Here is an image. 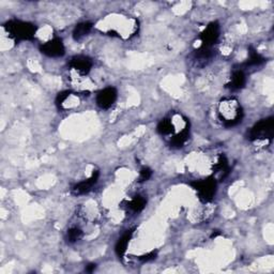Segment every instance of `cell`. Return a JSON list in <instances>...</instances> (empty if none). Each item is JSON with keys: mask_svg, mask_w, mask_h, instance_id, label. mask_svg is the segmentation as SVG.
<instances>
[{"mask_svg": "<svg viewBox=\"0 0 274 274\" xmlns=\"http://www.w3.org/2000/svg\"><path fill=\"white\" fill-rule=\"evenodd\" d=\"M152 170L149 167H143L140 171V177H139V181L140 182H145L148 181L151 177H152Z\"/></svg>", "mask_w": 274, "mask_h": 274, "instance_id": "cell-22", "label": "cell"}, {"mask_svg": "<svg viewBox=\"0 0 274 274\" xmlns=\"http://www.w3.org/2000/svg\"><path fill=\"white\" fill-rule=\"evenodd\" d=\"M132 236H133V231H128L127 233H124L119 238V240H118L117 243H116V246H115L116 254L119 257H123V255L125 254V252H127V248L129 246V243L131 241Z\"/></svg>", "mask_w": 274, "mask_h": 274, "instance_id": "cell-16", "label": "cell"}, {"mask_svg": "<svg viewBox=\"0 0 274 274\" xmlns=\"http://www.w3.org/2000/svg\"><path fill=\"white\" fill-rule=\"evenodd\" d=\"M220 25L216 21H212L210 24L203 29V31L200 33V41L201 47L212 48L213 45L218 42L220 38Z\"/></svg>", "mask_w": 274, "mask_h": 274, "instance_id": "cell-8", "label": "cell"}, {"mask_svg": "<svg viewBox=\"0 0 274 274\" xmlns=\"http://www.w3.org/2000/svg\"><path fill=\"white\" fill-rule=\"evenodd\" d=\"M99 178H100V173L98 170H96L95 173L91 175L88 179H85V180H83L81 182H78L77 185H75L72 188V193L76 196L87 194L88 192H90L91 190H93V188L98 184Z\"/></svg>", "mask_w": 274, "mask_h": 274, "instance_id": "cell-10", "label": "cell"}, {"mask_svg": "<svg viewBox=\"0 0 274 274\" xmlns=\"http://www.w3.org/2000/svg\"><path fill=\"white\" fill-rule=\"evenodd\" d=\"M190 186L193 188V190L196 191L199 200L207 203L210 202L215 196L218 182H216V179L214 177H208L206 179L193 181Z\"/></svg>", "mask_w": 274, "mask_h": 274, "instance_id": "cell-5", "label": "cell"}, {"mask_svg": "<svg viewBox=\"0 0 274 274\" xmlns=\"http://www.w3.org/2000/svg\"><path fill=\"white\" fill-rule=\"evenodd\" d=\"M96 268H97V265L96 264H89L88 266H86L85 271L88 272V273H93L96 270Z\"/></svg>", "mask_w": 274, "mask_h": 274, "instance_id": "cell-24", "label": "cell"}, {"mask_svg": "<svg viewBox=\"0 0 274 274\" xmlns=\"http://www.w3.org/2000/svg\"><path fill=\"white\" fill-rule=\"evenodd\" d=\"M124 202H125V207H127V209L131 210L132 212L139 213L145 209L147 204V199L142 195H136L131 200L124 201Z\"/></svg>", "mask_w": 274, "mask_h": 274, "instance_id": "cell-17", "label": "cell"}, {"mask_svg": "<svg viewBox=\"0 0 274 274\" xmlns=\"http://www.w3.org/2000/svg\"><path fill=\"white\" fill-rule=\"evenodd\" d=\"M83 236H84V233L81 228L74 226V227H71L70 230H67L65 239L68 243H75L79 241V240L83 238Z\"/></svg>", "mask_w": 274, "mask_h": 274, "instance_id": "cell-21", "label": "cell"}, {"mask_svg": "<svg viewBox=\"0 0 274 274\" xmlns=\"http://www.w3.org/2000/svg\"><path fill=\"white\" fill-rule=\"evenodd\" d=\"M94 28V24L90 21H83V22H79V24H77L73 30V38L74 40L78 41L81 40L82 38H84L85 36H87V34L93 30Z\"/></svg>", "mask_w": 274, "mask_h": 274, "instance_id": "cell-19", "label": "cell"}, {"mask_svg": "<svg viewBox=\"0 0 274 274\" xmlns=\"http://www.w3.org/2000/svg\"><path fill=\"white\" fill-rule=\"evenodd\" d=\"M116 17L117 18L115 19L113 16H108L105 19L106 21L110 22V24H116V26L103 27V30L108 33L109 36H116L123 39H128L134 36L137 29H139V21L133 17H125L120 15H117Z\"/></svg>", "mask_w": 274, "mask_h": 274, "instance_id": "cell-2", "label": "cell"}, {"mask_svg": "<svg viewBox=\"0 0 274 274\" xmlns=\"http://www.w3.org/2000/svg\"><path fill=\"white\" fill-rule=\"evenodd\" d=\"M156 258V252H154V250H152V252L148 253V254H145L143 256L140 257V260L144 261V262H148V261H152Z\"/></svg>", "mask_w": 274, "mask_h": 274, "instance_id": "cell-23", "label": "cell"}, {"mask_svg": "<svg viewBox=\"0 0 274 274\" xmlns=\"http://www.w3.org/2000/svg\"><path fill=\"white\" fill-rule=\"evenodd\" d=\"M219 119L226 128H234L243 119V109L236 98H224L218 106Z\"/></svg>", "mask_w": 274, "mask_h": 274, "instance_id": "cell-1", "label": "cell"}, {"mask_svg": "<svg viewBox=\"0 0 274 274\" xmlns=\"http://www.w3.org/2000/svg\"><path fill=\"white\" fill-rule=\"evenodd\" d=\"M189 137H190V127L173 135V137L170 139V146L173 148L184 147L186 143L189 141Z\"/></svg>", "mask_w": 274, "mask_h": 274, "instance_id": "cell-18", "label": "cell"}, {"mask_svg": "<svg viewBox=\"0 0 274 274\" xmlns=\"http://www.w3.org/2000/svg\"><path fill=\"white\" fill-rule=\"evenodd\" d=\"M117 98H118L117 89L113 87H106L98 93L96 99L97 105L102 109H108L115 104Z\"/></svg>", "mask_w": 274, "mask_h": 274, "instance_id": "cell-7", "label": "cell"}, {"mask_svg": "<svg viewBox=\"0 0 274 274\" xmlns=\"http://www.w3.org/2000/svg\"><path fill=\"white\" fill-rule=\"evenodd\" d=\"M214 55H215V53H214L212 48L200 47L198 50L194 52L193 58H194V61L196 62V64L204 65V64H207L209 61H211Z\"/></svg>", "mask_w": 274, "mask_h": 274, "instance_id": "cell-14", "label": "cell"}, {"mask_svg": "<svg viewBox=\"0 0 274 274\" xmlns=\"http://www.w3.org/2000/svg\"><path fill=\"white\" fill-rule=\"evenodd\" d=\"M266 61V59L262 57L259 53H257L254 49L250 48L249 52H248V59L247 61L243 64L245 67L248 66H258L260 64H262Z\"/></svg>", "mask_w": 274, "mask_h": 274, "instance_id": "cell-20", "label": "cell"}, {"mask_svg": "<svg viewBox=\"0 0 274 274\" xmlns=\"http://www.w3.org/2000/svg\"><path fill=\"white\" fill-rule=\"evenodd\" d=\"M77 95L71 93V91H62V93L58 94V96L56 98V104L61 109H70L77 105Z\"/></svg>", "mask_w": 274, "mask_h": 274, "instance_id": "cell-12", "label": "cell"}, {"mask_svg": "<svg viewBox=\"0 0 274 274\" xmlns=\"http://www.w3.org/2000/svg\"><path fill=\"white\" fill-rule=\"evenodd\" d=\"M94 62L91 60L89 57L83 56V55H78L74 56L68 61V66L71 67V70L75 71L77 74L86 76L89 74V72L93 68Z\"/></svg>", "mask_w": 274, "mask_h": 274, "instance_id": "cell-9", "label": "cell"}, {"mask_svg": "<svg viewBox=\"0 0 274 274\" xmlns=\"http://www.w3.org/2000/svg\"><path fill=\"white\" fill-rule=\"evenodd\" d=\"M246 84V76L244 73V70L242 68H238L235 70L230 78V81L226 84V88H228L232 91H238L242 89Z\"/></svg>", "mask_w": 274, "mask_h": 274, "instance_id": "cell-13", "label": "cell"}, {"mask_svg": "<svg viewBox=\"0 0 274 274\" xmlns=\"http://www.w3.org/2000/svg\"><path fill=\"white\" fill-rule=\"evenodd\" d=\"M40 51L42 54L51 57V58H59V57H62L65 54L64 44L60 38H54L41 44Z\"/></svg>", "mask_w": 274, "mask_h": 274, "instance_id": "cell-6", "label": "cell"}, {"mask_svg": "<svg viewBox=\"0 0 274 274\" xmlns=\"http://www.w3.org/2000/svg\"><path fill=\"white\" fill-rule=\"evenodd\" d=\"M274 119L269 117L255 123L248 132V140L252 142H271L273 139Z\"/></svg>", "mask_w": 274, "mask_h": 274, "instance_id": "cell-4", "label": "cell"}, {"mask_svg": "<svg viewBox=\"0 0 274 274\" xmlns=\"http://www.w3.org/2000/svg\"><path fill=\"white\" fill-rule=\"evenodd\" d=\"M182 130H185V129H182ZM182 130L178 129V124L176 122V113L162 119L157 123V127H156V131L158 132V134L164 135V136L175 135Z\"/></svg>", "mask_w": 274, "mask_h": 274, "instance_id": "cell-11", "label": "cell"}, {"mask_svg": "<svg viewBox=\"0 0 274 274\" xmlns=\"http://www.w3.org/2000/svg\"><path fill=\"white\" fill-rule=\"evenodd\" d=\"M213 173L218 175L220 180H224L231 173V166L228 159L224 154L219 155L218 161L213 165Z\"/></svg>", "mask_w": 274, "mask_h": 274, "instance_id": "cell-15", "label": "cell"}, {"mask_svg": "<svg viewBox=\"0 0 274 274\" xmlns=\"http://www.w3.org/2000/svg\"><path fill=\"white\" fill-rule=\"evenodd\" d=\"M4 28L8 36L15 42L30 41L34 38L37 33L36 25L29 21H24L19 19H12L7 21Z\"/></svg>", "mask_w": 274, "mask_h": 274, "instance_id": "cell-3", "label": "cell"}]
</instances>
